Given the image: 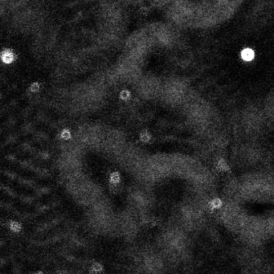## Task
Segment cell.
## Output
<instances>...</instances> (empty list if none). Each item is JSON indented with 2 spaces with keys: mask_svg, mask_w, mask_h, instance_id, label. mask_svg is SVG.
I'll list each match as a JSON object with an SVG mask.
<instances>
[{
  "mask_svg": "<svg viewBox=\"0 0 274 274\" xmlns=\"http://www.w3.org/2000/svg\"><path fill=\"white\" fill-rule=\"evenodd\" d=\"M14 53L10 50H5L1 53V59L6 64H11L14 60Z\"/></svg>",
  "mask_w": 274,
  "mask_h": 274,
  "instance_id": "obj_1",
  "label": "cell"
},
{
  "mask_svg": "<svg viewBox=\"0 0 274 274\" xmlns=\"http://www.w3.org/2000/svg\"><path fill=\"white\" fill-rule=\"evenodd\" d=\"M241 56H242V59L244 60L250 61L254 58V52L252 49L245 48L241 52Z\"/></svg>",
  "mask_w": 274,
  "mask_h": 274,
  "instance_id": "obj_2",
  "label": "cell"
},
{
  "mask_svg": "<svg viewBox=\"0 0 274 274\" xmlns=\"http://www.w3.org/2000/svg\"><path fill=\"white\" fill-rule=\"evenodd\" d=\"M8 227H9L10 230L13 232H15V233H18L22 230L21 223L18 221H14V220L10 221V223H8Z\"/></svg>",
  "mask_w": 274,
  "mask_h": 274,
  "instance_id": "obj_3",
  "label": "cell"
},
{
  "mask_svg": "<svg viewBox=\"0 0 274 274\" xmlns=\"http://www.w3.org/2000/svg\"><path fill=\"white\" fill-rule=\"evenodd\" d=\"M60 137L62 140H69V139H71V137H72V133H71V131L69 130L64 129V130L60 132Z\"/></svg>",
  "mask_w": 274,
  "mask_h": 274,
  "instance_id": "obj_4",
  "label": "cell"
},
{
  "mask_svg": "<svg viewBox=\"0 0 274 274\" xmlns=\"http://www.w3.org/2000/svg\"><path fill=\"white\" fill-rule=\"evenodd\" d=\"M110 182L112 184H117L120 182V174L118 172H113V173L110 174Z\"/></svg>",
  "mask_w": 274,
  "mask_h": 274,
  "instance_id": "obj_5",
  "label": "cell"
},
{
  "mask_svg": "<svg viewBox=\"0 0 274 274\" xmlns=\"http://www.w3.org/2000/svg\"><path fill=\"white\" fill-rule=\"evenodd\" d=\"M217 167L219 168L220 171H227L229 170L228 166V164L226 163L225 161H224L223 159H220V160L218 162Z\"/></svg>",
  "mask_w": 274,
  "mask_h": 274,
  "instance_id": "obj_6",
  "label": "cell"
},
{
  "mask_svg": "<svg viewBox=\"0 0 274 274\" xmlns=\"http://www.w3.org/2000/svg\"><path fill=\"white\" fill-rule=\"evenodd\" d=\"M101 270H102V265L100 263H94L93 265H92L90 272H92V273H99Z\"/></svg>",
  "mask_w": 274,
  "mask_h": 274,
  "instance_id": "obj_7",
  "label": "cell"
},
{
  "mask_svg": "<svg viewBox=\"0 0 274 274\" xmlns=\"http://www.w3.org/2000/svg\"><path fill=\"white\" fill-rule=\"evenodd\" d=\"M210 205L211 206L212 208H219V207H221L222 202H221V200L219 199H213L212 201L211 202Z\"/></svg>",
  "mask_w": 274,
  "mask_h": 274,
  "instance_id": "obj_8",
  "label": "cell"
},
{
  "mask_svg": "<svg viewBox=\"0 0 274 274\" xmlns=\"http://www.w3.org/2000/svg\"><path fill=\"white\" fill-rule=\"evenodd\" d=\"M140 138L144 142H147L148 141L150 140V136L147 132H143L140 134Z\"/></svg>",
  "mask_w": 274,
  "mask_h": 274,
  "instance_id": "obj_9",
  "label": "cell"
},
{
  "mask_svg": "<svg viewBox=\"0 0 274 274\" xmlns=\"http://www.w3.org/2000/svg\"><path fill=\"white\" fill-rule=\"evenodd\" d=\"M39 89H40V85L38 83H34L30 87V90L33 93H36L39 91Z\"/></svg>",
  "mask_w": 274,
  "mask_h": 274,
  "instance_id": "obj_10",
  "label": "cell"
},
{
  "mask_svg": "<svg viewBox=\"0 0 274 274\" xmlns=\"http://www.w3.org/2000/svg\"><path fill=\"white\" fill-rule=\"evenodd\" d=\"M129 96H130V94H129L128 92L124 91L122 93V94H121V98H122V99H126V98H128Z\"/></svg>",
  "mask_w": 274,
  "mask_h": 274,
  "instance_id": "obj_11",
  "label": "cell"
}]
</instances>
